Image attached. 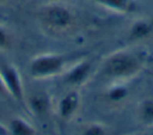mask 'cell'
Instances as JSON below:
<instances>
[{
  "mask_svg": "<svg viewBox=\"0 0 153 135\" xmlns=\"http://www.w3.org/2000/svg\"><path fill=\"white\" fill-rule=\"evenodd\" d=\"M11 43H12V36L10 31L7 30V27L0 24V50L10 48Z\"/></svg>",
  "mask_w": 153,
  "mask_h": 135,
  "instance_id": "14",
  "label": "cell"
},
{
  "mask_svg": "<svg viewBox=\"0 0 153 135\" xmlns=\"http://www.w3.org/2000/svg\"><path fill=\"white\" fill-rule=\"evenodd\" d=\"M4 91H5V86H4V82H2V79L0 75V93H2Z\"/></svg>",
  "mask_w": 153,
  "mask_h": 135,
  "instance_id": "16",
  "label": "cell"
},
{
  "mask_svg": "<svg viewBox=\"0 0 153 135\" xmlns=\"http://www.w3.org/2000/svg\"><path fill=\"white\" fill-rule=\"evenodd\" d=\"M145 135H153V131H149V133H147V134H145Z\"/></svg>",
  "mask_w": 153,
  "mask_h": 135,
  "instance_id": "17",
  "label": "cell"
},
{
  "mask_svg": "<svg viewBox=\"0 0 153 135\" xmlns=\"http://www.w3.org/2000/svg\"><path fill=\"white\" fill-rule=\"evenodd\" d=\"M68 63V56L63 54H39L31 59L29 73L35 79H45L61 74Z\"/></svg>",
  "mask_w": 153,
  "mask_h": 135,
  "instance_id": "3",
  "label": "cell"
},
{
  "mask_svg": "<svg viewBox=\"0 0 153 135\" xmlns=\"http://www.w3.org/2000/svg\"><path fill=\"white\" fill-rule=\"evenodd\" d=\"M139 121L146 127H153V98L143 99L137 105Z\"/></svg>",
  "mask_w": 153,
  "mask_h": 135,
  "instance_id": "11",
  "label": "cell"
},
{
  "mask_svg": "<svg viewBox=\"0 0 153 135\" xmlns=\"http://www.w3.org/2000/svg\"><path fill=\"white\" fill-rule=\"evenodd\" d=\"M153 33V19L140 18L134 20L128 30V37L130 41H141L149 37Z\"/></svg>",
  "mask_w": 153,
  "mask_h": 135,
  "instance_id": "7",
  "label": "cell"
},
{
  "mask_svg": "<svg viewBox=\"0 0 153 135\" xmlns=\"http://www.w3.org/2000/svg\"><path fill=\"white\" fill-rule=\"evenodd\" d=\"M79 135H106V130L102 124L92 123L84 128Z\"/></svg>",
  "mask_w": 153,
  "mask_h": 135,
  "instance_id": "13",
  "label": "cell"
},
{
  "mask_svg": "<svg viewBox=\"0 0 153 135\" xmlns=\"http://www.w3.org/2000/svg\"><path fill=\"white\" fill-rule=\"evenodd\" d=\"M29 105L32 112L37 116H44L50 106V97L45 92H37L33 93L29 98Z\"/></svg>",
  "mask_w": 153,
  "mask_h": 135,
  "instance_id": "9",
  "label": "cell"
},
{
  "mask_svg": "<svg viewBox=\"0 0 153 135\" xmlns=\"http://www.w3.org/2000/svg\"><path fill=\"white\" fill-rule=\"evenodd\" d=\"M38 17L42 25L55 33L68 31L75 23L73 10L61 1H50L42 5L38 11Z\"/></svg>",
  "mask_w": 153,
  "mask_h": 135,
  "instance_id": "2",
  "label": "cell"
},
{
  "mask_svg": "<svg viewBox=\"0 0 153 135\" xmlns=\"http://www.w3.org/2000/svg\"><path fill=\"white\" fill-rule=\"evenodd\" d=\"M0 135H10L8 129H7L2 123H0Z\"/></svg>",
  "mask_w": 153,
  "mask_h": 135,
  "instance_id": "15",
  "label": "cell"
},
{
  "mask_svg": "<svg viewBox=\"0 0 153 135\" xmlns=\"http://www.w3.org/2000/svg\"><path fill=\"white\" fill-rule=\"evenodd\" d=\"M7 0H0V4H4V2H6Z\"/></svg>",
  "mask_w": 153,
  "mask_h": 135,
  "instance_id": "18",
  "label": "cell"
},
{
  "mask_svg": "<svg viewBox=\"0 0 153 135\" xmlns=\"http://www.w3.org/2000/svg\"><path fill=\"white\" fill-rule=\"evenodd\" d=\"M129 94V90L123 81H114V84L106 90L105 97L111 103H121Z\"/></svg>",
  "mask_w": 153,
  "mask_h": 135,
  "instance_id": "10",
  "label": "cell"
},
{
  "mask_svg": "<svg viewBox=\"0 0 153 135\" xmlns=\"http://www.w3.org/2000/svg\"><path fill=\"white\" fill-rule=\"evenodd\" d=\"M79 105H80V96L78 91H71L66 93L59 102V106H57L59 116L62 119L71 118L79 109Z\"/></svg>",
  "mask_w": 153,
  "mask_h": 135,
  "instance_id": "6",
  "label": "cell"
},
{
  "mask_svg": "<svg viewBox=\"0 0 153 135\" xmlns=\"http://www.w3.org/2000/svg\"><path fill=\"white\" fill-rule=\"evenodd\" d=\"M8 131L11 135H36L35 128L22 117H14L11 119Z\"/></svg>",
  "mask_w": 153,
  "mask_h": 135,
  "instance_id": "12",
  "label": "cell"
},
{
  "mask_svg": "<svg viewBox=\"0 0 153 135\" xmlns=\"http://www.w3.org/2000/svg\"><path fill=\"white\" fill-rule=\"evenodd\" d=\"M93 69V62L88 59H82L66 69L63 74V80L66 84L73 87L82 86L91 76Z\"/></svg>",
  "mask_w": 153,
  "mask_h": 135,
  "instance_id": "5",
  "label": "cell"
},
{
  "mask_svg": "<svg viewBox=\"0 0 153 135\" xmlns=\"http://www.w3.org/2000/svg\"><path fill=\"white\" fill-rule=\"evenodd\" d=\"M0 75L5 86V91L17 102L22 103L24 99V87L20 72L12 63L0 65Z\"/></svg>",
  "mask_w": 153,
  "mask_h": 135,
  "instance_id": "4",
  "label": "cell"
},
{
  "mask_svg": "<svg viewBox=\"0 0 153 135\" xmlns=\"http://www.w3.org/2000/svg\"><path fill=\"white\" fill-rule=\"evenodd\" d=\"M135 135H137V134H135Z\"/></svg>",
  "mask_w": 153,
  "mask_h": 135,
  "instance_id": "19",
  "label": "cell"
},
{
  "mask_svg": "<svg viewBox=\"0 0 153 135\" xmlns=\"http://www.w3.org/2000/svg\"><path fill=\"white\" fill-rule=\"evenodd\" d=\"M108 10L120 13H133L136 11V4L134 0H91Z\"/></svg>",
  "mask_w": 153,
  "mask_h": 135,
  "instance_id": "8",
  "label": "cell"
},
{
  "mask_svg": "<svg viewBox=\"0 0 153 135\" xmlns=\"http://www.w3.org/2000/svg\"><path fill=\"white\" fill-rule=\"evenodd\" d=\"M146 65V54L121 49L105 57L100 65V74L112 81H124L137 75Z\"/></svg>",
  "mask_w": 153,
  "mask_h": 135,
  "instance_id": "1",
  "label": "cell"
}]
</instances>
